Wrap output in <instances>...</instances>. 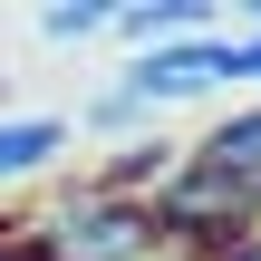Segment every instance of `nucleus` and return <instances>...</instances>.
I'll use <instances>...</instances> for the list:
<instances>
[{"label":"nucleus","instance_id":"f03ea898","mask_svg":"<svg viewBox=\"0 0 261 261\" xmlns=\"http://www.w3.org/2000/svg\"><path fill=\"white\" fill-rule=\"evenodd\" d=\"M184 155H194L213 184H232V194L261 213V107L223 116V126H203V136H184Z\"/></svg>","mask_w":261,"mask_h":261},{"label":"nucleus","instance_id":"f257e3e1","mask_svg":"<svg viewBox=\"0 0 261 261\" xmlns=\"http://www.w3.org/2000/svg\"><path fill=\"white\" fill-rule=\"evenodd\" d=\"M29 261H155V223H145V203H126V194H97V184H77L68 203H48V213H29Z\"/></svg>","mask_w":261,"mask_h":261},{"label":"nucleus","instance_id":"39448f33","mask_svg":"<svg viewBox=\"0 0 261 261\" xmlns=\"http://www.w3.org/2000/svg\"><path fill=\"white\" fill-rule=\"evenodd\" d=\"M29 29H39L48 48H87V39H107V0H48Z\"/></svg>","mask_w":261,"mask_h":261},{"label":"nucleus","instance_id":"0eeeda50","mask_svg":"<svg viewBox=\"0 0 261 261\" xmlns=\"http://www.w3.org/2000/svg\"><path fill=\"white\" fill-rule=\"evenodd\" d=\"M223 261H261V232H252V242H232V252H223Z\"/></svg>","mask_w":261,"mask_h":261},{"label":"nucleus","instance_id":"6e6552de","mask_svg":"<svg viewBox=\"0 0 261 261\" xmlns=\"http://www.w3.org/2000/svg\"><path fill=\"white\" fill-rule=\"evenodd\" d=\"M155 261H184V252H155Z\"/></svg>","mask_w":261,"mask_h":261},{"label":"nucleus","instance_id":"20e7f679","mask_svg":"<svg viewBox=\"0 0 261 261\" xmlns=\"http://www.w3.org/2000/svg\"><path fill=\"white\" fill-rule=\"evenodd\" d=\"M68 145H77V126H68V116H48V107L0 116V184H29V174L68 165Z\"/></svg>","mask_w":261,"mask_h":261},{"label":"nucleus","instance_id":"7ed1b4c3","mask_svg":"<svg viewBox=\"0 0 261 261\" xmlns=\"http://www.w3.org/2000/svg\"><path fill=\"white\" fill-rule=\"evenodd\" d=\"M203 29H223V10H203V0H136V10H107V39H126L136 58H145V48H174V39H203Z\"/></svg>","mask_w":261,"mask_h":261},{"label":"nucleus","instance_id":"423d86ee","mask_svg":"<svg viewBox=\"0 0 261 261\" xmlns=\"http://www.w3.org/2000/svg\"><path fill=\"white\" fill-rule=\"evenodd\" d=\"M0 261H29V242H19V232H0Z\"/></svg>","mask_w":261,"mask_h":261}]
</instances>
